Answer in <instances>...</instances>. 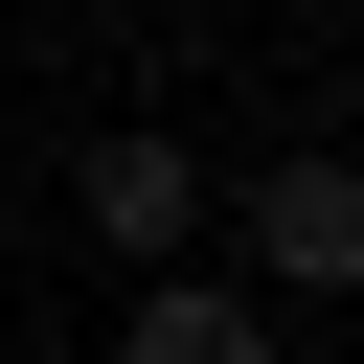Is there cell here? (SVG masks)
Listing matches in <instances>:
<instances>
[{
	"instance_id": "cell-3",
	"label": "cell",
	"mask_w": 364,
	"mask_h": 364,
	"mask_svg": "<svg viewBox=\"0 0 364 364\" xmlns=\"http://www.w3.org/2000/svg\"><path fill=\"white\" fill-rule=\"evenodd\" d=\"M136 364H273V318H250L228 273H182V250H159V296H136Z\"/></svg>"
},
{
	"instance_id": "cell-1",
	"label": "cell",
	"mask_w": 364,
	"mask_h": 364,
	"mask_svg": "<svg viewBox=\"0 0 364 364\" xmlns=\"http://www.w3.org/2000/svg\"><path fill=\"white\" fill-rule=\"evenodd\" d=\"M68 205H91V250H136V273H159V250H205V159H182V136H91V159H68Z\"/></svg>"
},
{
	"instance_id": "cell-2",
	"label": "cell",
	"mask_w": 364,
	"mask_h": 364,
	"mask_svg": "<svg viewBox=\"0 0 364 364\" xmlns=\"http://www.w3.org/2000/svg\"><path fill=\"white\" fill-rule=\"evenodd\" d=\"M250 250H273L296 296H341V273H364V182H341V159H273V182H250Z\"/></svg>"
}]
</instances>
